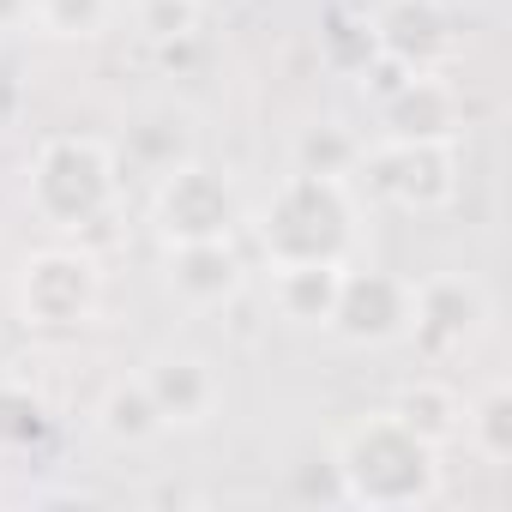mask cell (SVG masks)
Masks as SVG:
<instances>
[{
    "instance_id": "9a60e30c",
    "label": "cell",
    "mask_w": 512,
    "mask_h": 512,
    "mask_svg": "<svg viewBox=\"0 0 512 512\" xmlns=\"http://www.w3.org/2000/svg\"><path fill=\"white\" fill-rule=\"evenodd\" d=\"M97 428H103L115 446H151L169 422H163V410H157L145 374H115V380L103 386V398H97Z\"/></svg>"
},
{
    "instance_id": "52a82bcc",
    "label": "cell",
    "mask_w": 512,
    "mask_h": 512,
    "mask_svg": "<svg viewBox=\"0 0 512 512\" xmlns=\"http://www.w3.org/2000/svg\"><path fill=\"white\" fill-rule=\"evenodd\" d=\"M488 326V290L464 272H440L416 284L410 302V338L422 356H458L476 332Z\"/></svg>"
},
{
    "instance_id": "8fae6325",
    "label": "cell",
    "mask_w": 512,
    "mask_h": 512,
    "mask_svg": "<svg viewBox=\"0 0 512 512\" xmlns=\"http://www.w3.org/2000/svg\"><path fill=\"white\" fill-rule=\"evenodd\" d=\"M374 109H380V139H458V91L440 73H410Z\"/></svg>"
},
{
    "instance_id": "44dd1931",
    "label": "cell",
    "mask_w": 512,
    "mask_h": 512,
    "mask_svg": "<svg viewBox=\"0 0 512 512\" xmlns=\"http://www.w3.org/2000/svg\"><path fill=\"white\" fill-rule=\"evenodd\" d=\"M133 19L157 49H175V43L199 37V0H139Z\"/></svg>"
},
{
    "instance_id": "e0dca14e",
    "label": "cell",
    "mask_w": 512,
    "mask_h": 512,
    "mask_svg": "<svg viewBox=\"0 0 512 512\" xmlns=\"http://www.w3.org/2000/svg\"><path fill=\"white\" fill-rule=\"evenodd\" d=\"M458 434L470 440V452H476L482 464H512V386L494 380L482 398H470Z\"/></svg>"
},
{
    "instance_id": "5b68a950",
    "label": "cell",
    "mask_w": 512,
    "mask_h": 512,
    "mask_svg": "<svg viewBox=\"0 0 512 512\" xmlns=\"http://www.w3.org/2000/svg\"><path fill=\"white\" fill-rule=\"evenodd\" d=\"M356 169L398 211H440L458 193L452 139H380V145H362V163Z\"/></svg>"
},
{
    "instance_id": "4fadbf2b",
    "label": "cell",
    "mask_w": 512,
    "mask_h": 512,
    "mask_svg": "<svg viewBox=\"0 0 512 512\" xmlns=\"http://www.w3.org/2000/svg\"><path fill=\"white\" fill-rule=\"evenodd\" d=\"M350 260H284L272 266V302L296 326H332Z\"/></svg>"
},
{
    "instance_id": "3957f363",
    "label": "cell",
    "mask_w": 512,
    "mask_h": 512,
    "mask_svg": "<svg viewBox=\"0 0 512 512\" xmlns=\"http://www.w3.org/2000/svg\"><path fill=\"white\" fill-rule=\"evenodd\" d=\"M121 193V157L91 133H55L31 157L25 199L49 229H91Z\"/></svg>"
},
{
    "instance_id": "7402d4cb",
    "label": "cell",
    "mask_w": 512,
    "mask_h": 512,
    "mask_svg": "<svg viewBox=\"0 0 512 512\" xmlns=\"http://www.w3.org/2000/svg\"><path fill=\"white\" fill-rule=\"evenodd\" d=\"M368 55H374V43H368V25L356 31V25H332V67H344V73H362L368 67Z\"/></svg>"
},
{
    "instance_id": "8992f818",
    "label": "cell",
    "mask_w": 512,
    "mask_h": 512,
    "mask_svg": "<svg viewBox=\"0 0 512 512\" xmlns=\"http://www.w3.org/2000/svg\"><path fill=\"white\" fill-rule=\"evenodd\" d=\"M151 223H157L163 247H169V241H229V235H235V223H241V205H235L229 181H223V175H211V169L193 157V163H181V169L157 175Z\"/></svg>"
},
{
    "instance_id": "603a6c76",
    "label": "cell",
    "mask_w": 512,
    "mask_h": 512,
    "mask_svg": "<svg viewBox=\"0 0 512 512\" xmlns=\"http://www.w3.org/2000/svg\"><path fill=\"white\" fill-rule=\"evenodd\" d=\"M13 13H25V0H0V19H13Z\"/></svg>"
},
{
    "instance_id": "ffe728a7",
    "label": "cell",
    "mask_w": 512,
    "mask_h": 512,
    "mask_svg": "<svg viewBox=\"0 0 512 512\" xmlns=\"http://www.w3.org/2000/svg\"><path fill=\"white\" fill-rule=\"evenodd\" d=\"M356 163H362V139H350L338 121H320V127H302V139H296V169H308V175H356Z\"/></svg>"
},
{
    "instance_id": "d6986e66",
    "label": "cell",
    "mask_w": 512,
    "mask_h": 512,
    "mask_svg": "<svg viewBox=\"0 0 512 512\" xmlns=\"http://www.w3.org/2000/svg\"><path fill=\"white\" fill-rule=\"evenodd\" d=\"M49 434V404L25 380H0V452H31Z\"/></svg>"
},
{
    "instance_id": "2e32d148",
    "label": "cell",
    "mask_w": 512,
    "mask_h": 512,
    "mask_svg": "<svg viewBox=\"0 0 512 512\" xmlns=\"http://www.w3.org/2000/svg\"><path fill=\"white\" fill-rule=\"evenodd\" d=\"M392 416H398L404 428H416L428 446H446V440H458V428H464V398H458V386H446V380H416V386L398 392Z\"/></svg>"
},
{
    "instance_id": "277c9868",
    "label": "cell",
    "mask_w": 512,
    "mask_h": 512,
    "mask_svg": "<svg viewBox=\"0 0 512 512\" xmlns=\"http://www.w3.org/2000/svg\"><path fill=\"white\" fill-rule=\"evenodd\" d=\"M13 302H19V320L31 332H79L97 320L103 272L85 247H43L25 260Z\"/></svg>"
},
{
    "instance_id": "7c38bea8",
    "label": "cell",
    "mask_w": 512,
    "mask_h": 512,
    "mask_svg": "<svg viewBox=\"0 0 512 512\" xmlns=\"http://www.w3.org/2000/svg\"><path fill=\"white\" fill-rule=\"evenodd\" d=\"M121 157H127L139 175H151V181L169 175V169H181V163H193V157H199L193 115H187L181 103H151V109H139V115L127 121Z\"/></svg>"
},
{
    "instance_id": "30bf717a",
    "label": "cell",
    "mask_w": 512,
    "mask_h": 512,
    "mask_svg": "<svg viewBox=\"0 0 512 512\" xmlns=\"http://www.w3.org/2000/svg\"><path fill=\"white\" fill-rule=\"evenodd\" d=\"M163 278H169V296L193 314H211V308L235 302L241 284H247L235 241H169Z\"/></svg>"
},
{
    "instance_id": "7a4b0ae2",
    "label": "cell",
    "mask_w": 512,
    "mask_h": 512,
    "mask_svg": "<svg viewBox=\"0 0 512 512\" xmlns=\"http://www.w3.org/2000/svg\"><path fill=\"white\" fill-rule=\"evenodd\" d=\"M260 253L272 266L284 260H350V241H356V199L338 175H308L290 169L272 199L260 205Z\"/></svg>"
},
{
    "instance_id": "5bb4252c",
    "label": "cell",
    "mask_w": 512,
    "mask_h": 512,
    "mask_svg": "<svg viewBox=\"0 0 512 512\" xmlns=\"http://www.w3.org/2000/svg\"><path fill=\"white\" fill-rule=\"evenodd\" d=\"M145 386H151V398H157V410H163L169 428L205 422V416L217 410V398H223L217 368H211L205 356H157V362L145 368Z\"/></svg>"
},
{
    "instance_id": "6da1fadb",
    "label": "cell",
    "mask_w": 512,
    "mask_h": 512,
    "mask_svg": "<svg viewBox=\"0 0 512 512\" xmlns=\"http://www.w3.org/2000/svg\"><path fill=\"white\" fill-rule=\"evenodd\" d=\"M332 470L344 506H368V512H410L440 494V446H428L392 410L344 428L332 446Z\"/></svg>"
},
{
    "instance_id": "ac0fdd59",
    "label": "cell",
    "mask_w": 512,
    "mask_h": 512,
    "mask_svg": "<svg viewBox=\"0 0 512 512\" xmlns=\"http://www.w3.org/2000/svg\"><path fill=\"white\" fill-rule=\"evenodd\" d=\"M25 13L37 19V31H49L61 43H91L109 31L115 0H25Z\"/></svg>"
},
{
    "instance_id": "ba28073f",
    "label": "cell",
    "mask_w": 512,
    "mask_h": 512,
    "mask_svg": "<svg viewBox=\"0 0 512 512\" xmlns=\"http://www.w3.org/2000/svg\"><path fill=\"white\" fill-rule=\"evenodd\" d=\"M368 43H374V55H386L410 73H434L452 55L458 31H452L446 0H380L368 19Z\"/></svg>"
},
{
    "instance_id": "9c48e42d",
    "label": "cell",
    "mask_w": 512,
    "mask_h": 512,
    "mask_svg": "<svg viewBox=\"0 0 512 512\" xmlns=\"http://www.w3.org/2000/svg\"><path fill=\"white\" fill-rule=\"evenodd\" d=\"M410 302H416V284L398 278V272H344V296H338V314H332V332L350 338V344H398L410 338Z\"/></svg>"
}]
</instances>
